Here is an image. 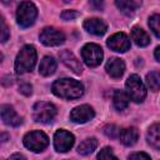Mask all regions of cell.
Here are the masks:
<instances>
[{
  "label": "cell",
  "instance_id": "cell-12",
  "mask_svg": "<svg viewBox=\"0 0 160 160\" xmlns=\"http://www.w3.org/2000/svg\"><path fill=\"white\" fill-rule=\"evenodd\" d=\"M1 120L4 124L10 125V126H19L22 122V118H20L16 111L14 110V108L11 105H1Z\"/></svg>",
  "mask_w": 160,
  "mask_h": 160
},
{
  "label": "cell",
  "instance_id": "cell-32",
  "mask_svg": "<svg viewBox=\"0 0 160 160\" xmlns=\"http://www.w3.org/2000/svg\"><path fill=\"white\" fill-rule=\"evenodd\" d=\"M154 56H155V59L160 62V46H158V48L155 49V51H154Z\"/></svg>",
  "mask_w": 160,
  "mask_h": 160
},
{
  "label": "cell",
  "instance_id": "cell-4",
  "mask_svg": "<svg viewBox=\"0 0 160 160\" xmlns=\"http://www.w3.org/2000/svg\"><path fill=\"white\" fill-rule=\"evenodd\" d=\"M125 86H126V92L132 101L141 102L146 98V88L139 75L136 74L130 75L125 82Z\"/></svg>",
  "mask_w": 160,
  "mask_h": 160
},
{
  "label": "cell",
  "instance_id": "cell-35",
  "mask_svg": "<svg viewBox=\"0 0 160 160\" xmlns=\"http://www.w3.org/2000/svg\"><path fill=\"white\" fill-rule=\"evenodd\" d=\"M1 1H2L4 4H9V2H11L12 0H1Z\"/></svg>",
  "mask_w": 160,
  "mask_h": 160
},
{
  "label": "cell",
  "instance_id": "cell-10",
  "mask_svg": "<svg viewBox=\"0 0 160 160\" xmlns=\"http://www.w3.org/2000/svg\"><path fill=\"white\" fill-rule=\"evenodd\" d=\"M95 116V111L90 105H80L71 110L70 120L76 124H84Z\"/></svg>",
  "mask_w": 160,
  "mask_h": 160
},
{
  "label": "cell",
  "instance_id": "cell-23",
  "mask_svg": "<svg viewBox=\"0 0 160 160\" xmlns=\"http://www.w3.org/2000/svg\"><path fill=\"white\" fill-rule=\"evenodd\" d=\"M146 84L150 90L158 91L160 89V72L158 71H151L146 75Z\"/></svg>",
  "mask_w": 160,
  "mask_h": 160
},
{
  "label": "cell",
  "instance_id": "cell-21",
  "mask_svg": "<svg viewBox=\"0 0 160 160\" xmlns=\"http://www.w3.org/2000/svg\"><path fill=\"white\" fill-rule=\"evenodd\" d=\"M96 146H98V140L95 139V138H88V139H85V140H82L80 144H79V146H78V152L80 154V155H89V154H91L95 149H96Z\"/></svg>",
  "mask_w": 160,
  "mask_h": 160
},
{
  "label": "cell",
  "instance_id": "cell-5",
  "mask_svg": "<svg viewBox=\"0 0 160 160\" xmlns=\"http://www.w3.org/2000/svg\"><path fill=\"white\" fill-rule=\"evenodd\" d=\"M56 115V108L51 102L39 101L32 108V119L36 122L49 124L54 120Z\"/></svg>",
  "mask_w": 160,
  "mask_h": 160
},
{
  "label": "cell",
  "instance_id": "cell-15",
  "mask_svg": "<svg viewBox=\"0 0 160 160\" xmlns=\"http://www.w3.org/2000/svg\"><path fill=\"white\" fill-rule=\"evenodd\" d=\"M106 72L111 76V78H120L124 71H125V62L120 59V58H111L109 59V61L106 62Z\"/></svg>",
  "mask_w": 160,
  "mask_h": 160
},
{
  "label": "cell",
  "instance_id": "cell-6",
  "mask_svg": "<svg viewBox=\"0 0 160 160\" xmlns=\"http://www.w3.org/2000/svg\"><path fill=\"white\" fill-rule=\"evenodd\" d=\"M24 145L25 148H28L34 152H40L49 145V139L45 132L40 130H35L28 132L24 136Z\"/></svg>",
  "mask_w": 160,
  "mask_h": 160
},
{
  "label": "cell",
  "instance_id": "cell-20",
  "mask_svg": "<svg viewBox=\"0 0 160 160\" xmlns=\"http://www.w3.org/2000/svg\"><path fill=\"white\" fill-rule=\"evenodd\" d=\"M129 100H130V98H129L128 92H125L122 90H115L114 96H112V101H114V106L116 110L121 111V110L126 109L129 105Z\"/></svg>",
  "mask_w": 160,
  "mask_h": 160
},
{
  "label": "cell",
  "instance_id": "cell-33",
  "mask_svg": "<svg viewBox=\"0 0 160 160\" xmlns=\"http://www.w3.org/2000/svg\"><path fill=\"white\" fill-rule=\"evenodd\" d=\"M10 159H11V160H12V159H25V156L21 155V154H14V155L10 156Z\"/></svg>",
  "mask_w": 160,
  "mask_h": 160
},
{
  "label": "cell",
  "instance_id": "cell-26",
  "mask_svg": "<svg viewBox=\"0 0 160 160\" xmlns=\"http://www.w3.org/2000/svg\"><path fill=\"white\" fill-rule=\"evenodd\" d=\"M98 159H116V156H115L112 149L106 146L102 150H100V152L98 154Z\"/></svg>",
  "mask_w": 160,
  "mask_h": 160
},
{
  "label": "cell",
  "instance_id": "cell-16",
  "mask_svg": "<svg viewBox=\"0 0 160 160\" xmlns=\"http://www.w3.org/2000/svg\"><path fill=\"white\" fill-rule=\"evenodd\" d=\"M120 141L125 145V146H132L134 144H136L138 139H139V131L136 128L130 126V128H125L120 131Z\"/></svg>",
  "mask_w": 160,
  "mask_h": 160
},
{
  "label": "cell",
  "instance_id": "cell-17",
  "mask_svg": "<svg viewBox=\"0 0 160 160\" xmlns=\"http://www.w3.org/2000/svg\"><path fill=\"white\" fill-rule=\"evenodd\" d=\"M56 70V60L52 56H45L39 65V72L42 76H50Z\"/></svg>",
  "mask_w": 160,
  "mask_h": 160
},
{
  "label": "cell",
  "instance_id": "cell-29",
  "mask_svg": "<svg viewBox=\"0 0 160 160\" xmlns=\"http://www.w3.org/2000/svg\"><path fill=\"white\" fill-rule=\"evenodd\" d=\"M19 91H20L21 94L29 96V95H31V92H32V86H31L30 84H21V85L19 86Z\"/></svg>",
  "mask_w": 160,
  "mask_h": 160
},
{
  "label": "cell",
  "instance_id": "cell-19",
  "mask_svg": "<svg viewBox=\"0 0 160 160\" xmlns=\"http://www.w3.org/2000/svg\"><path fill=\"white\" fill-rule=\"evenodd\" d=\"M131 39L138 46H146L150 42V36L145 30H142L139 26H134L131 30Z\"/></svg>",
  "mask_w": 160,
  "mask_h": 160
},
{
  "label": "cell",
  "instance_id": "cell-9",
  "mask_svg": "<svg viewBox=\"0 0 160 160\" xmlns=\"http://www.w3.org/2000/svg\"><path fill=\"white\" fill-rule=\"evenodd\" d=\"M75 142V138L71 132L60 129L54 135V148L59 152H66L69 151Z\"/></svg>",
  "mask_w": 160,
  "mask_h": 160
},
{
  "label": "cell",
  "instance_id": "cell-3",
  "mask_svg": "<svg viewBox=\"0 0 160 160\" xmlns=\"http://www.w3.org/2000/svg\"><path fill=\"white\" fill-rule=\"evenodd\" d=\"M38 16L36 6L30 1H22L16 10V21L21 28H29L35 22Z\"/></svg>",
  "mask_w": 160,
  "mask_h": 160
},
{
  "label": "cell",
  "instance_id": "cell-14",
  "mask_svg": "<svg viewBox=\"0 0 160 160\" xmlns=\"http://www.w3.org/2000/svg\"><path fill=\"white\" fill-rule=\"evenodd\" d=\"M84 29L96 36H101L106 32V24L98 18H92V19H88L84 21Z\"/></svg>",
  "mask_w": 160,
  "mask_h": 160
},
{
  "label": "cell",
  "instance_id": "cell-28",
  "mask_svg": "<svg viewBox=\"0 0 160 160\" xmlns=\"http://www.w3.org/2000/svg\"><path fill=\"white\" fill-rule=\"evenodd\" d=\"M9 36H10L9 28L6 26L4 18H1V42H5V41L9 39Z\"/></svg>",
  "mask_w": 160,
  "mask_h": 160
},
{
  "label": "cell",
  "instance_id": "cell-11",
  "mask_svg": "<svg viewBox=\"0 0 160 160\" xmlns=\"http://www.w3.org/2000/svg\"><path fill=\"white\" fill-rule=\"evenodd\" d=\"M106 44L111 50L118 51V52H125L130 49V40H129L128 35L124 32H116V34L111 35L108 39Z\"/></svg>",
  "mask_w": 160,
  "mask_h": 160
},
{
  "label": "cell",
  "instance_id": "cell-34",
  "mask_svg": "<svg viewBox=\"0 0 160 160\" xmlns=\"http://www.w3.org/2000/svg\"><path fill=\"white\" fill-rule=\"evenodd\" d=\"M6 138H8V135L2 134V135H1V141H2V142H4V141H6Z\"/></svg>",
  "mask_w": 160,
  "mask_h": 160
},
{
  "label": "cell",
  "instance_id": "cell-8",
  "mask_svg": "<svg viewBox=\"0 0 160 160\" xmlns=\"http://www.w3.org/2000/svg\"><path fill=\"white\" fill-rule=\"evenodd\" d=\"M39 39L46 46H58L65 41V35L55 28H44L39 35Z\"/></svg>",
  "mask_w": 160,
  "mask_h": 160
},
{
  "label": "cell",
  "instance_id": "cell-24",
  "mask_svg": "<svg viewBox=\"0 0 160 160\" xmlns=\"http://www.w3.org/2000/svg\"><path fill=\"white\" fill-rule=\"evenodd\" d=\"M149 26L152 30V32L160 39V15L155 14V15L150 16V19H149Z\"/></svg>",
  "mask_w": 160,
  "mask_h": 160
},
{
  "label": "cell",
  "instance_id": "cell-25",
  "mask_svg": "<svg viewBox=\"0 0 160 160\" xmlns=\"http://www.w3.org/2000/svg\"><path fill=\"white\" fill-rule=\"evenodd\" d=\"M120 128L114 125V124H110V125H106L104 126V134L108 136V138H111V139H116L119 138L120 135Z\"/></svg>",
  "mask_w": 160,
  "mask_h": 160
},
{
  "label": "cell",
  "instance_id": "cell-18",
  "mask_svg": "<svg viewBox=\"0 0 160 160\" xmlns=\"http://www.w3.org/2000/svg\"><path fill=\"white\" fill-rule=\"evenodd\" d=\"M146 140L150 146L160 150V122L154 124L149 128L148 134H146Z\"/></svg>",
  "mask_w": 160,
  "mask_h": 160
},
{
  "label": "cell",
  "instance_id": "cell-31",
  "mask_svg": "<svg viewBox=\"0 0 160 160\" xmlns=\"http://www.w3.org/2000/svg\"><path fill=\"white\" fill-rule=\"evenodd\" d=\"M129 159H146V160H149L150 155H148L145 152H132L129 155Z\"/></svg>",
  "mask_w": 160,
  "mask_h": 160
},
{
  "label": "cell",
  "instance_id": "cell-2",
  "mask_svg": "<svg viewBox=\"0 0 160 160\" xmlns=\"http://www.w3.org/2000/svg\"><path fill=\"white\" fill-rule=\"evenodd\" d=\"M36 64V50L32 45H25L15 59V71L25 74L34 69Z\"/></svg>",
  "mask_w": 160,
  "mask_h": 160
},
{
  "label": "cell",
  "instance_id": "cell-1",
  "mask_svg": "<svg viewBox=\"0 0 160 160\" xmlns=\"http://www.w3.org/2000/svg\"><path fill=\"white\" fill-rule=\"evenodd\" d=\"M52 92L62 99H78L84 94V86L80 81L64 78L56 80L51 86Z\"/></svg>",
  "mask_w": 160,
  "mask_h": 160
},
{
  "label": "cell",
  "instance_id": "cell-36",
  "mask_svg": "<svg viewBox=\"0 0 160 160\" xmlns=\"http://www.w3.org/2000/svg\"><path fill=\"white\" fill-rule=\"evenodd\" d=\"M64 1H65V2H69V1H71V0H64Z\"/></svg>",
  "mask_w": 160,
  "mask_h": 160
},
{
  "label": "cell",
  "instance_id": "cell-30",
  "mask_svg": "<svg viewBox=\"0 0 160 160\" xmlns=\"http://www.w3.org/2000/svg\"><path fill=\"white\" fill-rule=\"evenodd\" d=\"M89 4L94 10L100 11L104 9V0H89Z\"/></svg>",
  "mask_w": 160,
  "mask_h": 160
},
{
  "label": "cell",
  "instance_id": "cell-22",
  "mask_svg": "<svg viewBox=\"0 0 160 160\" xmlns=\"http://www.w3.org/2000/svg\"><path fill=\"white\" fill-rule=\"evenodd\" d=\"M115 5L122 14L131 15L134 14L139 4L136 2V0H115Z\"/></svg>",
  "mask_w": 160,
  "mask_h": 160
},
{
  "label": "cell",
  "instance_id": "cell-27",
  "mask_svg": "<svg viewBox=\"0 0 160 160\" xmlns=\"http://www.w3.org/2000/svg\"><path fill=\"white\" fill-rule=\"evenodd\" d=\"M60 16H61L62 20L69 21V20H74L75 18H78V16H79V12L75 11V10H64Z\"/></svg>",
  "mask_w": 160,
  "mask_h": 160
},
{
  "label": "cell",
  "instance_id": "cell-7",
  "mask_svg": "<svg viewBox=\"0 0 160 160\" xmlns=\"http://www.w3.org/2000/svg\"><path fill=\"white\" fill-rule=\"evenodd\" d=\"M102 56H104L102 49L96 44L90 42V44L84 45L81 49V58H82L84 62L90 68H95V66L100 65Z\"/></svg>",
  "mask_w": 160,
  "mask_h": 160
},
{
  "label": "cell",
  "instance_id": "cell-13",
  "mask_svg": "<svg viewBox=\"0 0 160 160\" xmlns=\"http://www.w3.org/2000/svg\"><path fill=\"white\" fill-rule=\"evenodd\" d=\"M59 58H60V60L70 69V70H72L75 74H81V71H82V68H81V64H80V61L76 59V56L70 51V50H61L60 52H59Z\"/></svg>",
  "mask_w": 160,
  "mask_h": 160
}]
</instances>
